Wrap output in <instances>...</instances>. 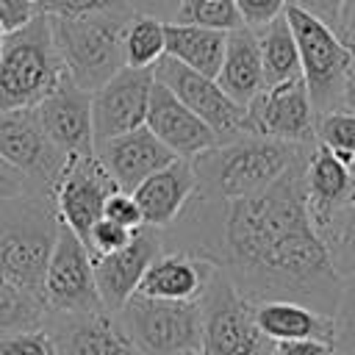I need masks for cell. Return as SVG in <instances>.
I'll return each instance as SVG.
<instances>
[{
	"instance_id": "1",
	"label": "cell",
	"mask_w": 355,
	"mask_h": 355,
	"mask_svg": "<svg viewBox=\"0 0 355 355\" xmlns=\"http://www.w3.org/2000/svg\"><path fill=\"white\" fill-rule=\"evenodd\" d=\"M308 153L258 194L239 200L194 194L183 214L161 230L164 250L216 263L255 305L291 300L336 316L344 280L308 211Z\"/></svg>"
},
{
	"instance_id": "2",
	"label": "cell",
	"mask_w": 355,
	"mask_h": 355,
	"mask_svg": "<svg viewBox=\"0 0 355 355\" xmlns=\"http://www.w3.org/2000/svg\"><path fill=\"white\" fill-rule=\"evenodd\" d=\"M316 144V141H313ZM311 144H291L269 136L241 133L219 141L191 158L197 175V194L211 200H239L272 186L291 164H297Z\"/></svg>"
},
{
	"instance_id": "3",
	"label": "cell",
	"mask_w": 355,
	"mask_h": 355,
	"mask_svg": "<svg viewBox=\"0 0 355 355\" xmlns=\"http://www.w3.org/2000/svg\"><path fill=\"white\" fill-rule=\"evenodd\" d=\"M58 227L53 194L28 191L0 202V277L44 297V275Z\"/></svg>"
},
{
	"instance_id": "4",
	"label": "cell",
	"mask_w": 355,
	"mask_h": 355,
	"mask_svg": "<svg viewBox=\"0 0 355 355\" xmlns=\"http://www.w3.org/2000/svg\"><path fill=\"white\" fill-rule=\"evenodd\" d=\"M136 8L100 11L89 17H47L67 75L86 92H97L125 69V28Z\"/></svg>"
},
{
	"instance_id": "5",
	"label": "cell",
	"mask_w": 355,
	"mask_h": 355,
	"mask_svg": "<svg viewBox=\"0 0 355 355\" xmlns=\"http://www.w3.org/2000/svg\"><path fill=\"white\" fill-rule=\"evenodd\" d=\"M67 69L55 50L50 19L36 14L28 25L6 33L0 50V111L36 108Z\"/></svg>"
},
{
	"instance_id": "6",
	"label": "cell",
	"mask_w": 355,
	"mask_h": 355,
	"mask_svg": "<svg viewBox=\"0 0 355 355\" xmlns=\"http://www.w3.org/2000/svg\"><path fill=\"white\" fill-rule=\"evenodd\" d=\"M286 17L297 39L300 69L316 116L344 108V83L355 64V53L344 44L333 25L313 17L311 11L286 6Z\"/></svg>"
},
{
	"instance_id": "7",
	"label": "cell",
	"mask_w": 355,
	"mask_h": 355,
	"mask_svg": "<svg viewBox=\"0 0 355 355\" xmlns=\"http://www.w3.org/2000/svg\"><path fill=\"white\" fill-rule=\"evenodd\" d=\"M202 355H272L275 341L258 327L255 302L216 266L200 297Z\"/></svg>"
},
{
	"instance_id": "8",
	"label": "cell",
	"mask_w": 355,
	"mask_h": 355,
	"mask_svg": "<svg viewBox=\"0 0 355 355\" xmlns=\"http://www.w3.org/2000/svg\"><path fill=\"white\" fill-rule=\"evenodd\" d=\"M119 324L141 355H178L200 349V302H172L133 294L119 311Z\"/></svg>"
},
{
	"instance_id": "9",
	"label": "cell",
	"mask_w": 355,
	"mask_h": 355,
	"mask_svg": "<svg viewBox=\"0 0 355 355\" xmlns=\"http://www.w3.org/2000/svg\"><path fill=\"white\" fill-rule=\"evenodd\" d=\"M316 111L308 86L300 78L266 86L244 105V133L269 136L291 144L316 141Z\"/></svg>"
},
{
	"instance_id": "10",
	"label": "cell",
	"mask_w": 355,
	"mask_h": 355,
	"mask_svg": "<svg viewBox=\"0 0 355 355\" xmlns=\"http://www.w3.org/2000/svg\"><path fill=\"white\" fill-rule=\"evenodd\" d=\"M0 155L28 178L31 191L42 194H53L67 164V155L44 133L36 108L0 111Z\"/></svg>"
},
{
	"instance_id": "11",
	"label": "cell",
	"mask_w": 355,
	"mask_h": 355,
	"mask_svg": "<svg viewBox=\"0 0 355 355\" xmlns=\"http://www.w3.org/2000/svg\"><path fill=\"white\" fill-rule=\"evenodd\" d=\"M44 302L50 313H92L105 311L89 247L61 222L58 239L44 275Z\"/></svg>"
},
{
	"instance_id": "12",
	"label": "cell",
	"mask_w": 355,
	"mask_h": 355,
	"mask_svg": "<svg viewBox=\"0 0 355 355\" xmlns=\"http://www.w3.org/2000/svg\"><path fill=\"white\" fill-rule=\"evenodd\" d=\"M116 189H119L116 180L108 175V169L94 153L69 155L53 186V202L58 219L86 244L92 227L103 219L105 200Z\"/></svg>"
},
{
	"instance_id": "13",
	"label": "cell",
	"mask_w": 355,
	"mask_h": 355,
	"mask_svg": "<svg viewBox=\"0 0 355 355\" xmlns=\"http://www.w3.org/2000/svg\"><path fill=\"white\" fill-rule=\"evenodd\" d=\"M153 72L183 105H189L219 136V141H230L244 133V105H239L216 83V78H208L169 55H164L153 67Z\"/></svg>"
},
{
	"instance_id": "14",
	"label": "cell",
	"mask_w": 355,
	"mask_h": 355,
	"mask_svg": "<svg viewBox=\"0 0 355 355\" xmlns=\"http://www.w3.org/2000/svg\"><path fill=\"white\" fill-rule=\"evenodd\" d=\"M155 83L153 69H119L108 83L92 92V125L94 147L128 130H136L147 122L150 92Z\"/></svg>"
},
{
	"instance_id": "15",
	"label": "cell",
	"mask_w": 355,
	"mask_h": 355,
	"mask_svg": "<svg viewBox=\"0 0 355 355\" xmlns=\"http://www.w3.org/2000/svg\"><path fill=\"white\" fill-rule=\"evenodd\" d=\"M161 252H164L161 230L150 227V225H141L122 250H114L108 255L92 258L94 261V280H97V291H100L103 308L116 313L139 291V283H141L144 272L150 269V263Z\"/></svg>"
},
{
	"instance_id": "16",
	"label": "cell",
	"mask_w": 355,
	"mask_h": 355,
	"mask_svg": "<svg viewBox=\"0 0 355 355\" xmlns=\"http://www.w3.org/2000/svg\"><path fill=\"white\" fill-rule=\"evenodd\" d=\"M53 336L55 355H141L116 313H47L44 322Z\"/></svg>"
},
{
	"instance_id": "17",
	"label": "cell",
	"mask_w": 355,
	"mask_h": 355,
	"mask_svg": "<svg viewBox=\"0 0 355 355\" xmlns=\"http://www.w3.org/2000/svg\"><path fill=\"white\" fill-rule=\"evenodd\" d=\"M39 119L50 141L69 155L94 153V125H92V92L80 89L69 75L36 105Z\"/></svg>"
},
{
	"instance_id": "18",
	"label": "cell",
	"mask_w": 355,
	"mask_h": 355,
	"mask_svg": "<svg viewBox=\"0 0 355 355\" xmlns=\"http://www.w3.org/2000/svg\"><path fill=\"white\" fill-rule=\"evenodd\" d=\"M94 155L103 161V166L122 191H133L144 178H150L153 172L164 169L178 158L147 125L100 141L94 147Z\"/></svg>"
},
{
	"instance_id": "19",
	"label": "cell",
	"mask_w": 355,
	"mask_h": 355,
	"mask_svg": "<svg viewBox=\"0 0 355 355\" xmlns=\"http://www.w3.org/2000/svg\"><path fill=\"white\" fill-rule=\"evenodd\" d=\"M178 158H194L214 144H219V136L189 108L183 105L158 78L150 92V108L144 122Z\"/></svg>"
},
{
	"instance_id": "20",
	"label": "cell",
	"mask_w": 355,
	"mask_h": 355,
	"mask_svg": "<svg viewBox=\"0 0 355 355\" xmlns=\"http://www.w3.org/2000/svg\"><path fill=\"white\" fill-rule=\"evenodd\" d=\"M305 194L313 227L319 233L341 208L355 202V180L349 164L319 141L311 144L305 161Z\"/></svg>"
},
{
	"instance_id": "21",
	"label": "cell",
	"mask_w": 355,
	"mask_h": 355,
	"mask_svg": "<svg viewBox=\"0 0 355 355\" xmlns=\"http://www.w3.org/2000/svg\"><path fill=\"white\" fill-rule=\"evenodd\" d=\"M194 194H197V175L189 158H175L172 164L153 172L133 189L144 225L158 230H166L183 214V208Z\"/></svg>"
},
{
	"instance_id": "22",
	"label": "cell",
	"mask_w": 355,
	"mask_h": 355,
	"mask_svg": "<svg viewBox=\"0 0 355 355\" xmlns=\"http://www.w3.org/2000/svg\"><path fill=\"white\" fill-rule=\"evenodd\" d=\"M214 269L216 263L197 258L191 252L164 250L144 272L136 294L172 302H200Z\"/></svg>"
},
{
	"instance_id": "23",
	"label": "cell",
	"mask_w": 355,
	"mask_h": 355,
	"mask_svg": "<svg viewBox=\"0 0 355 355\" xmlns=\"http://www.w3.org/2000/svg\"><path fill=\"white\" fill-rule=\"evenodd\" d=\"M216 83L239 105H247L255 94H261L266 89L258 36H255V31L250 25H241V28H236V31L227 33L225 58H222Z\"/></svg>"
},
{
	"instance_id": "24",
	"label": "cell",
	"mask_w": 355,
	"mask_h": 355,
	"mask_svg": "<svg viewBox=\"0 0 355 355\" xmlns=\"http://www.w3.org/2000/svg\"><path fill=\"white\" fill-rule=\"evenodd\" d=\"M258 327L272 341H297V338H324L336 336V316L319 313L302 302L291 300H266L255 305Z\"/></svg>"
},
{
	"instance_id": "25",
	"label": "cell",
	"mask_w": 355,
	"mask_h": 355,
	"mask_svg": "<svg viewBox=\"0 0 355 355\" xmlns=\"http://www.w3.org/2000/svg\"><path fill=\"white\" fill-rule=\"evenodd\" d=\"M225 42H227L225 31L200 28L189 22H166V53L164 55L208 78H216L222 58H225Z\"/></svg>"
},
{
	"instance_id": "26",
	"label": "cell",
	"mask_w": 355,
	"mask_h": 355,
	"mask_svg": "<svg viewBox=\"0 0 355 355\" xmlns=\"http://www.w3.org/2000/svg\"><path fill=\"white\" fill-rule=\"evenodd\" d=\"M258 36V47H261V61H263V78L266 86L300 78V50H297V39L294 31L288 25L286 11L275 19H269L261 28H252Z\"/></svg>"
},
{
	"instance_id": "27",
	"label": "cell",
	"mask_w": 355,
	"mask_h": 355,
	"mask_svg": "<svg viewBox=\"0 0 355 355\" xmlns=\"http://www.w3.org/2000/svg\"><path fill=\"white\" fill-rule=\"evenodd\" d=\"M125 67L153 69L166 53V19L136 11L125 28Z\"/></svg>"
},
{
	"instance_id": "28",
	"label": "cell",
	"mask_w": 355,
	"mask_h": 355,
	"mask_svg": "<svg viewBox=\"0 0 355 355\" xmlns=\"http://www.w3.org/2000/svg\"><path fill=\"white\" fill-rule=\"evenodd\" d=\"M47 313L50 308L44 297L25 291L17 283L0 277V336L44 327Z\"/></svg>"
},
{
	"instance_id": "29",
	"label": "cell",
	"mask_w": 355,
	"mask_h": 355,
	"mask_svg": "<svg viewBox=\"0 0 355 355\" xmlns=\"http://www.w3.org/2000/svg\"><path fill=\"white\" fill-rule=\"evenodd\" d=\"M319 236L327 244V252L338 277L341 280L355 277V202L341 208Z\"/></svg>"
},
{
	"instance_id": "30",
	"label": "cell",
	"mask_w": 355,
	"mask_h": 355,
	"mask_svg": "<svg viewBox=\"0 0 355 355\" xmlns=\"http://www.w3.org/2000/svg\"><path fill=\"white\" fill-rule=\"evenodd\" d=\"M169 22H189L200 28H214V31H236L244 25L241 11L236 8L233 0H180L175 17Z\"/></svg>"
},
{
	"instance_id": "31",
	"label": "cell",
	"mask_w": 355,
	"mask_h": 355,
	"mask_svg": "<svg viewBox=\"0 0 355 355\" xmlns=\"http://www.w3.org/2000/svg\"><path fill=\"white\" fill-rule=\"evenodd\" d=\"M316 141L333 150L341 161H355V111L336 108L316 119Z\"/></svg>"
},
{
	"instance_id": "32",
	"label": "cell",
	"mask_w": 355,
	"mask_h": 355,
	"mask_svg": "<svg viewBox=\"0 0 355 355\" xmlns=\"http://www.w3.org/2000/svg\"><path fill=\"white\" fill-rule=\"evenodd\" d=\"M0 355H55V344L47 327H36L0 336Z\"/></svg>"
},
{
	"instance_id": "33",
	"label": "cell",
	"mask_w": 355,
	"mask_h": 355,
	"mask_svg": "<svg viewBox=\"0 0 355 355\" xmlns=\"http://www.w3.org/2000/svg\"><path fill=\"white\" fill-rule=\"evenodd\" d=\"M130 8L128 0H42L39 14L44 17H89L100 11Z\"/></svg>"
},
{
	"instance_id": "34",
	"label": "cell",
	"mask_w": 355,
	"mask_h": 355,
	"mask_svg": "<svg viewBox=\"0 0 355 355\" xmlns=\"http://www.w3.org/2000/svg\"><path fill=\"white\" fill-rule=\"evenodd\" d=\"M133 233H136V230L122 227V225H116V222H111V219L103 216V219L92 227L89 239H86V247H89L92 258H97V255H108V252H114V250H122V247L133 239Z\"/></svg>"
},
{
	"instance_id": "35",
	"label": "cell",
	"mask_w": 355,
	"mask_h": 355,
	"mask_svg": "<svg viewBox=\"0 0 355 355\" xmlns=\"http://www.w3.org/2000/svg\"><path fill=\"white\" fill-rule=\"evenodd\" d=\"M103 216L111 219V222H116V225H122V227H130V230H139V227L144 225L141 208H139L133 191H122V189H116V191L105 200Z\"/></svg>"
},
{
	"instance_id": "36",
	"label": "cell",
	"mask_w": 355,
	"mask_h": 355,
	"mask_svg": "<svg viewBox=\"0 0 355 355\" xmlns=\"http://www.w3.org/2000/svg\"><path fill=\"white\" fill-rule=\"evenodd\" d=\"M233 3L241 11L244 25L250 28H261L286 11V0H233Z\"/></svg>"
},
{
	"instance_id": "37",
	"label": "cell",
	"mask_w": 355,
	"mask_h": 355,
	"mask_svg": "<svg viewBox=\"0 0 355 355\" xmlns=\"http://www.w3.org/2000/svg\"><path fill=\"white\" fill-rule=\"evenodd\" d=\"M333 344L338 355H355V302L341 300L336 311V336Z\"/></svg>"
},
{
	"instance_id": "38",
	"label": "cell",
	"mask_w": 355,
	"mask_h": 355,
	"mask_svg": "<svg viewBox=\"0 0 355 355\" xmlns=\"http://www.w3.org/2000/svg\"><path fill=\"white\" fill-rule=\"evenodd\" d=\"M272 355H338L333 341L324 338H297V341H275Z\"/></svg>"
},
{
	"instance_id": "39",
	"label": "cell",
	"mask_w": 355,
	"mask_h": 355,
	"mask_svg": "<svg viewBox=\"0 0 355 355\" xmlns=\"http://www.w3.org/2000/svg\"><path fill=\"white\" fill-rule=\"evenodd\" d=\"M36 14V6L28 0H0V25L6 28V33L28 25Z\"/></svg>"
},
{
	"instance_id": "40",
	"label": "cell",
	"mask_w": 355,
	"mask_h": 355,
	"mask_svg": "<svg viewBox=\"0 0 355 355\" xmlns=\"http://www.w3.org/2000/svg\"><path fill=\"white\" fill-rule=\"evenodd\" d=\"M28 191H31L28 178L0 155V202L14 200V197H22Z\"/></svg>"
},
{
	"instance_id": "41",
	"label": "cell",
	"mask_w": 355,
	"mask_h": 355,
	"mask_svg": "<svg viewBox=\"0 0 355 355\" xmlns=\"http://www.w3.org/2000/svg\"><path fill=\"white\" fill-rule=\"evenodd\" d=\"M286 6H297L302 11H311L313 17L324 19L333 28H338V17H341V8H344V0H286Z\"/></svg>"
},
{
	"instance_id": "42",
	"label": "cell",
	"mask_w": 355,
	"mask_h": 355,
	"mask_svg": "<svg viewBox=\"0 0 355 355\" xmlns=\"http://www.w3.org/2000/svg\"><path fill=\"white\" fill-rule=\"evenodd\" d=\"M128 6L136 8V11H144V14H155V17L169 22L175 17L180 0H128Z\"/></svg>"
},
{
	"instance_id": "43",
	"label": "cell",
	"mask_w": 355,
	"mask_h": 355,
	"mask_svg": "<svg viewBox=\"0 0 355 355\" xmlns=\"http://www.w3.org/2000/svg\"><path fill=\"white\" fill-rule=\"evenodd\" d=\"M338 36L344 39V44L355 53V0H344L341 17H338Z\"/></svg>"
},
{
	"instance_id": "44",
	"label": "cell",
	"mask_w": 355,
	"mask_h": 355,
	"mask_svg": "<svg viewBox=\"0 0 355 355\" xmlns=\"http://www.w3.org/2000/svg\"><path fill=\"white\" fill-rule=\"evenodd\" d=\"M344 108L355 111V64H352V69L347 75V83H344Z\"/></svg>"
},
{
	"instance_id": "45",
	"label": "cell",
	"mask_w": 355,
	"mask_h": 355,
	"mask_svg": "<svg viewBox=\"0 0 355 355\" xmlns=\"http://www.w3.org/2000/svg\"><path fill=\"white\" fill-rule=\"evenodd\" d=\"M341 300L355 302V277H347V280L341 283Z\"/></svg>"
},
{
	"instance_id": "46",
	"label": "cell",
	"mask_w": 355,
	"mask_h": 355,
	"mask_svg": "<svg viewBox=\"0 0 355 355\" xmlns=\"http://www.w3.org/2000/svg\"><path fill=\"white\" fill-rule=\"evenodd\" d=\"M178 355H202L200 349H183V352H178Z\"/></svg>"
},
{
	"instance_id": "47",
	"label": "cell",
	"mask_w": 355,
	"mask_h": 355,
	"mask_svg": "<svg viewBox=\"0 0 355 355\" xmlns=\"http://www.w3.org/2000/svg\"><path fill=\"white\" fill-rule=\"evenodd\" d=\"M3 42H6V28L0 25V50H3Z\"/></svg>"
},
{
	"instance_id": "48",
	"label": "cell",
	"mask_w": 355,
	"mask_h": 355,
	"mask_svg": "<svg viewBox=\"0 0 355 355\" xmlns=\"http://www.w3.org/2000/svg\"><path fill=\"white\" fill-rule=\"evenodd\" d=\"M28 3H33V6H36V11H39V3H42V0H28Z\"/></svg>"
},
{
	"instance_id": "49",
	"label": "cell",
	"mask_w": 355,
	"mask_h": 355,
	"mask_svg": "<svg viewBox=\"0 0 355 355\" xmlns=\"http://www.w3.org/2000/svg\"><path fill=\"white\" fill-rule=\"evenodd\" d=\"M349 169H352V180H355V161H352V164H349Z\"/></svg>"
}]
</instances>
